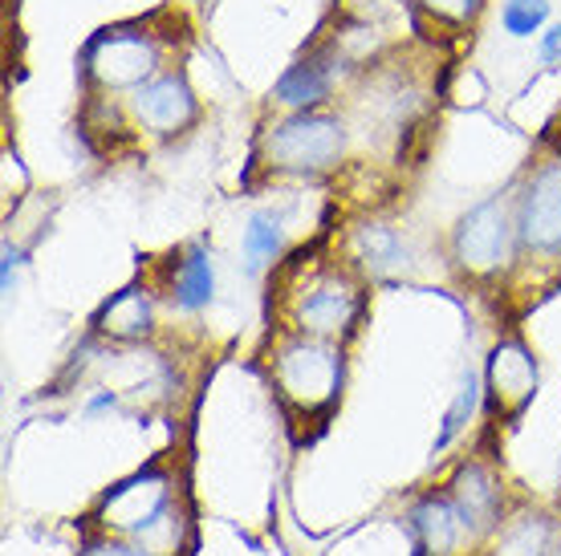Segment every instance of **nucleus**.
<instances>
[{"mask_svg":"<svg viewBox=\"0 0 561 556\" xmlns=\"http://www.w3.org/2000/svg\"><path fill=\"white\" fill-rule=\"evenodd\" d=\"M268 378H273V390L289 415L306 418V422H322L337 406L342 382H346L342 346L306 334L280 337V346L273 349V362H268Z\"/></svg>","mask_w":561,"mask_h":556,"instance_id":"f257e3e1","label":"nucleus"},{"mask_svg":"<svg viewBox=\"0 0 561 556\" xmlns=\"http://www.w3.org/2000/svg\"><path fill=\"white\" fill-rule=\"evenodd\" d=\"M289 321H294V334L342 346L363 321V285L342 265L309 268L297 292H289Z\"/></svg>","mask_w":561,"mask_h":556,"instance_id":"f03ea898","label":"nucleus"},{"mask_svg":"<svg viewBox=\"0 0 561 556\" xmlns=\"http://www.w3.org/2000/svg\"><path fill=\"white\" fill-rule=\"evenodd\" d=\"M448 252L468 280H496L517 260V211H508L501 195L472 204L451 228Z\"/></svg>","mask_w":561,"mask_h":556,"instance_id":"7ed1b4c3","label":"nucleus"},{"mask_svg":"<svg viewBox=\"0 0 561 556\" xmlns=\"http://www.w3.org/2000/svg\"><path fill=\"white\" fill-rule=\"evenodd\" d=\"M342 151H346V126L342 118L322 111H294L261 142L265 167L289 171V175H322L337 167Z\"/></svg>","mask_w":561,"mask_h":556,"instance_id":"20e7f679","label":"nucleus"},{"mask_svg":"<svg viewBox=\"0 0 561 556\" xmlns=\"http://www.w3.org/2000/svg\"><path fill=\"white\" fill-rule=\"evenodd\" d=\"M175 500H171V484L163 475H135L127 484H118L106 491V500L99 503V529L111 536H127V541L147 544L151 532L163 529V520H171ZM151 548V544H147Z\"/></svg>","mask_w":561,"mask_h":556,"instance_id":"39448f33","label":"nucleus"},{"mask_svg":"<svg viewBox=\"0 0 561 556\" xmlns=\"http://www.w3.org/2000/svg\"><path fill=\"white\" fill-rule=\"evenodd\" d=\"M517 256H561V159L541 163L517 195Z\"/></svg>","mask_w":561,"mask_h":556,"instance_id":"423d86ee","label":"nucleus"},{"mask_svg":"<svg viewBox=\"0 0 561 556\" xmlns=\"http://www.w3.org/2000/svg\"><path fill=\"white\" fill-rule=\"evenodd\" d=\"M154 66H159V49L147 33L102 28L82 49V70L111 90H139L154 78Z\"/></svg>","mask_w":561,"mask_h":556,"instance_id":"0eeeda50","label":"nucleus"},{"mask_svg":"<svg viewBox=\"0 0 561 556\" xmlns=\"http://www.w3.org/2000/svg\"><path fill=\"white\" fill-rule=\"evenodd\" d=\"M444 487H448V496L456 500V508H460L463 524L477 532L484 544L505 529L508 487L484 460H463L460 467L451 472V479Z\"/></svg>","mask_w":561,"mask_h":556,"instance_id":"6e6552de","label":"nucleus"},{"mask_svg":"<svg viewBox=\"0 0 561 556\" xmlns=\"http://www.w3.org/2000/svg\"><path fill=\"white\" fill-rule=\"evenodd\" d=\"M408 520L411 532H415V553L420 556H463L468 548H484V541L463 524L448 487L415 496L408 508Z\"/></svg>","mask_w":561,"mask_h":556,"instance_id":"1a4fd4ad","label":"nucleus"},{"mask_svg":"<svg viewBox=\"0 0 561 556\" xmlns=\"http://www.w3.org/2000/svg\"><path fill=\"white\" fill-rule=\"evenodd\" d=\"M130 111L139 118L142 130L151 135H180L196 123V94L183 73H154L130 94Z\"/></svg>","mask_w":561,"mask_h":556,"instance_id":"9d476101","label":"nucleus"},{"mask_svg":"<svg viewBox=\"0 0 561 556\" xmlns=\"http://www.w3.org/2000/svg\"><path fill=\"white\" fill-rule=\"evenodd\" d=\"M484 394L492 410H501L505 418L525 415V406L537 394V362L529 358V349L517 341H501L492 349L489 370H484Z\"/></svg>","mask_w":561,"mask_h":556,"instance_id":"9b49d317","label":"nucleus"},{"mask_svg":"<svg viewBox=\"0 0 561 556\" xmlns=\"http://www.w3.org/2000/svg\"><path fill=\"white\" fill-rule=\"evenodd\" d=\"M168 297L171 305L183 313H199L211 305L216 297V268H211V252L204 244H187L171 256L168 265Z\"/></svg>","mask_w":561,"mask_h":556,"instance_id":"f8f14e48","label":"nucleus"},{"mask_svg":"<svg viewBox=\"0 0 561 556\" xmlns=\"http://www.w3.org/2000/svg\"><path fill=\"white\" fill-rule=\"evenodd\" d=\"M330 61H334L330 54L301 57L297 66H289V70L280 73L273 102L289 106V111H313V106H322L325 97H330V90H334V66Z\"/></svg>","mask_w":561,"mask_h":556,"instance_id":"ddd939ff","label":"nucleus"},{"mask_svg":"<svg viewBox=\"0 0 561 556\" xmlns=\"http://www.w3.org/2000/svg\"><path fill=\"white\" fill-rule=\"evenodd\" d=\"M151 325H154L151 292L139 289V285L114 292L111 301L99 309V317H94V329L102 337H111V341H142V337L151 334Z\"/></svg>","mask_w":561,"mask_h":556,"instance_id":"4468645a","label":"nucleus"},{"mask_svg":"<svg viewBox=\"0 0 561 556\" xmlns=\"http://www.w3.org/2000/svg\"><path fill=\"white\" fill-rule=\"evenodd\" d=\"M351 248H354V260H358V268H363L366 277H391V273H399V268H408V256H411L403 236L382 220L358 223L351 236Z\"/></svg>","mask_w":561,"mask_h":556,"instance_id":"2eb2a0df","label":"nucleus"},{"mask_svg":"<svg viewBox=\"0 0 561 556\" xmlns=\"http://www.w3.org/2000/svg\"><path fill=\"white\" fill-rule=\"evenodd\" d=\"M480 398H484V378H480L477 370H468L463 382H460V390H456V398H451V406L444 410V422H439V431H435L432 455H444V451H448V447L468 431L472 415L480 410Z\"/></svg>","mask_w":561,"mask_h":556,"instance_id":"dca6fc26","label":"nucleus"},{"mask_svg":"<svg viewBox=\"0 0 561 556\" xmlns=\"http://www.w3.org/2000/svg\"><path fill=\"white\" fill-rule=\"evenodd\" d=\"M285 248V228H280V216L277 211H256L249 228H244V236H240V252H244V265L249 268H261V265H273V256H280Z\"/></svg>","mask_w":561,"mask_h":556,"instance_id":"f3484780","label":"nucleus"},{"mask_svg":"<svg viewBox=\"0 0 561 556\" xmlns=\"http://www.w3.org/2000/svg\"><path fill=\"white\" fill-rule=\"evenodd\" d=\"M549 16V0H508L501 9V25L513 37H534L537 28L546 25Z\"/></svg>","mask_w":561,"mask_h":556,"instance_id":"a211bd4d","label":"nucleus"},{"mask_svg":"<svg viewBox=\"0 0 561 556\" xmlns=\"http://www.w3.org/2000/svg\"><path fill=\"white\" fill-rule=\"evenodd\" d=\"M78 556H163V553H154V548H147V544H139V541H127V536L102 532V536H90Z\"/></svg>","mask_w":561,"mask_h":556,"instance_id":"6ab92c4d","label":"nucleus"},{"mask_svg":"<svg viewBox=\"0 0 561 556\" xmlns=\"http://www.w3.org/2000/svg\"><path fill=\"white\" fill-rule=\"evenodd\" d=\"M423 9H432L435 16H448V21H468L480 9V0H420Z\"/></svg>","mask_w":561,"mask_h":556,"instance_id":"aec40b11","label":"nucleus"},{"mask_svg":"<svg viewBox=\"0 0 561 556\" xmlns=\"http://www.w3.org/2000/svg\"><path fill=\"white\" fill-rule=\"evenodd\" d=\"M558 57H561V21H553V25H549V33L541 37V61H546V66H553Z\"/></svg>","mask_w":561,"mask_h":556,"instance_id":"412c9836","label":"nucleus"},{"mask_svg":"<svg viewBox=\"0 0 561 556\" xmlns=\"http://www.w3.org/2000/svg\"><path fill=\"white\" fill-rule=\"evenodd\" d=\"M21 256L25 252L13 248V244H4V277H0V285H4V292H13V273L21 268Z\"/></svg>","mask_w":561,"mask_h":556,"instance_id":"4be33fe9","label":"nucleus"},{"mask_svg":"<svg viewBox=\"0 0 561 556\" xmlns=\"http://www.w3.org/2000/svg\"><path fill=\"white\" fill-rule=\"evenodd\" d=\"M546 556H561V544H553V548H549V553Z\"/></svg>","mask_w":561,"mask_h":556,"instance_id":"5701e85b","label":"nucleus"}]
</instances>
